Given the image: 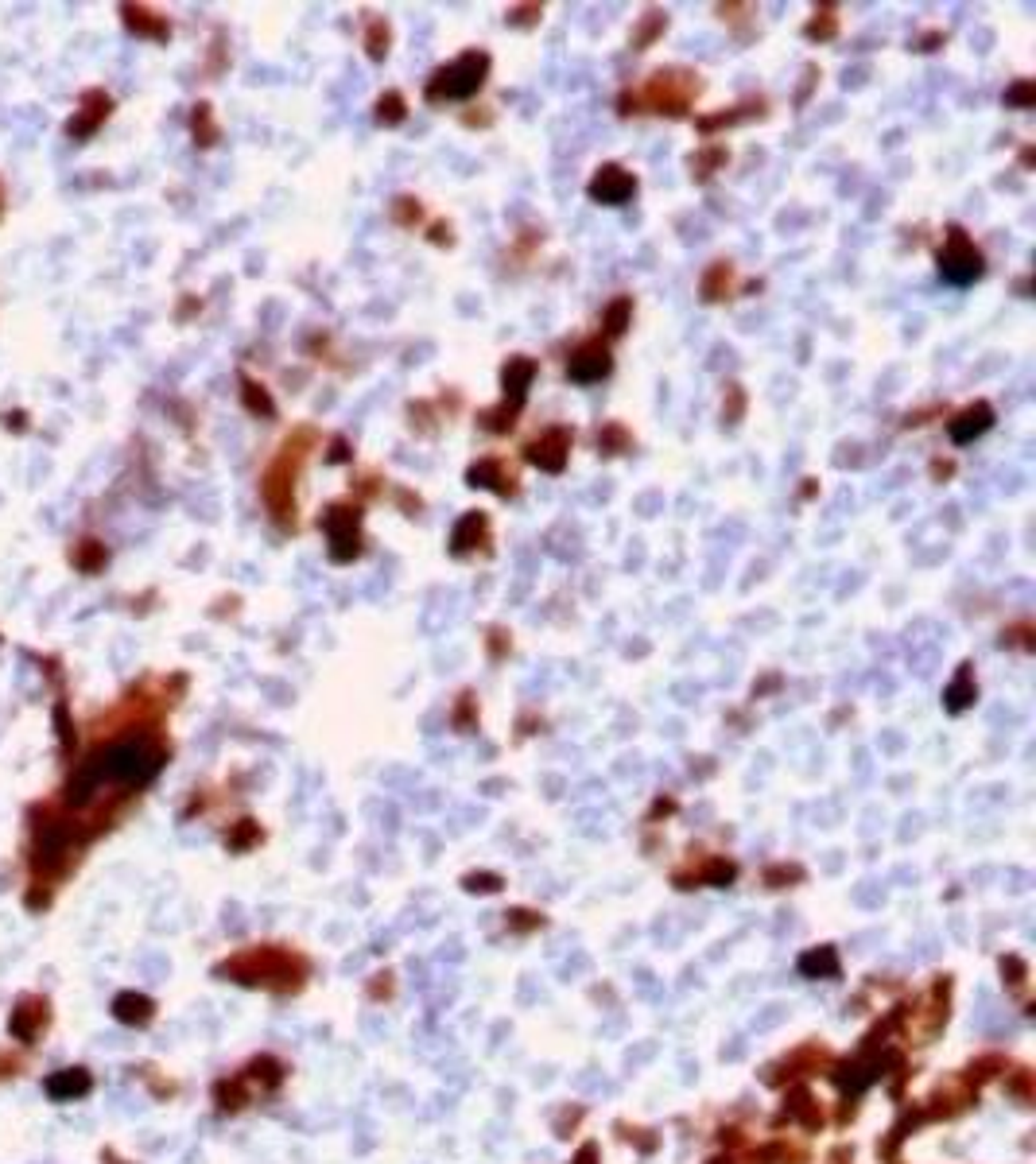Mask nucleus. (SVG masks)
<instances>
[{"instance_id": "1", "label": "nucleus", "mask_w": 1036, "mask_h": 1164, "mask_svg": "<svg viewBox=\"0 0 1036 1164\" xmlns=\"http://www.w3.org/2000/svg\"><path fill=\"white\" fill-rule=\"evenodd\" d=\"M155 769H160V757H155L144 742H125V745L106 749V753L94 761V769H89L86 776H89V781H97V776H109V781L140 784V781H148Z\"/></svg>"}, {"instance_id": "2", "label": "nucleus", "mask_w": 1036, "mask_h": 1164, "mask_svg": "<svg viewBox=\"0 0 1036 1164\" xmlns=\"http://www.w3.org/2000/svg\"><path fill=\"white\" fill-rule=\"evenodd\" d=\"M486 82V55H462L458 62H450L447 70L435 74V82L427 86V97L443 101V97H470L477 94Z\"/></svg>"}, {"instance_id": "3", "label": "nucleus", "mask_w": 1036, "mask_h": 1164, "mask_svg": "<svg viewBox=\"0 0 1036 1164\" xmlns=\"http://www.w3.org/2000/svg\"><path fill=\"white\" fill-rule=\"evenodd\" d=\"M939 276L948 283H959V288L982 276V256H978L975 245L963 237V229H951L948 249L939 253Z\"/></svg>"}, {"instance_id": "4", "label": "nucleus", "mask_w": 1036, "mask_h": 1164, "mask_svg": "<svg viewBox=\"0 0 1036 1164\" xmlns=\"http://www.w3.org/2000/svg\"><path fill=\"white\" fill-rule=\"evenodd\" d=\"M327 528H330V555L334 559H349V555H357V513H349V509H334L327 516Z\"/></svg>"}, {"instance_id": "5", "label": "nucleus", "mask_w": 1036, "mask_h": 1164, "mask_svg": "<svg viewBox=\"0 0 1036 1164\" xmlns=\"http://www.w3.org/2000/svg\"><path fill=\"white\" fill-rule=\"evenodd\" d=\"M633 190H637V183H633V175H625L621 167H602L598 179L590 183V194H594V199H598V202H610V206L625 202Z\"/></svg>"}, {"instance_id": "6", "label": "nucleus", "mask_w": 1036, "mask_h": 1164, "mask_svg": "<svg viewBox=\"0 0 1036 1164\" xmlns=\"http://www.w3.org/2000/svg\"><path fill=\"white\" fill-rule=\"evenodd\" d=\"M606 373H610V354H606V346H582L578 354L571 357V377L582 381V384L602 381Z\"/></svg>"}, {"instance_id": "7", "label": "nucleus", "mask_w": 1036, "mask_h": 1164, "mask_svg": "<svg viewBox=\"0 0 1036 1164\" xmlns=\"http://www.w3.org/2000/svg\"><path fill=\"white\" fill-rule=\"evenodd\" d=\"M990 423H994L990 404H975V408L959 411V420H951V439L955 443H970V439H978Z\"/></svg>"}, {"instance_id": "8", "label": "nucleus", "mask_w": 1036, "mask_h": 1164, "mask_svg": "<svg viewBox=\"0 0 1036 1164\" xmlns=\"http://www.w3.org/2000/svg\"><path fill=\"white\" fill-rule=\"evenodd\" d=\"M563 447H567V435L563 431H551L543 443L532 447V462L543 466V470H563Z\"/></svg>"}, {"instance_id": "9", "label": "nucleus", "mask_w": 1036, "mask_h": 1164, "mask_svg": "<svg viewBox=\"0 0 1036 1164\" xmlns=\"http://www.w3.org/2000/svg\"><path fill=\"white\" fill-rule=\"evenodd\" d=\"M528 381H532V361H509V369H504V388H513L516 404H521Z\"/></svg>"}, {"instance_id": "10", "label": "nucleus", "mask_w": 1036, "mask_h": 1164, "mask_svg": "<svg viewBox=\"0 0 1036 1164\" xmlns=\"http://www.w3.org/2000/svg\"><path fill=\"white\" fill-rule=\"evenodd\" d=\"M943 698H948V710H963V707H970V698H975V683H970V671H967V668L959 671V676H955V683L948 688V695H943Z\"/></svg>"}, {"instance_id": "11", "label": "nucleus", "mask_w": 1036, "mask_h": 1164, "mask_svg": "<svg viewBox=\"0 0 1036 1164\" xmlns=\"http://www.w3.org/2000/svg\"><path fill=\"white\" fill-rule=\"evenodd\" d=\"M800 970L804 975H835L838 970V959H835V951L831 947H823V951H811L800 959Z\"/></svg>"}, {"instance_id": "12", "label": "nucleus", "mask_w": 1036, "mask_h": 1164, "mask_svg": "<svg viewBox=\"0 0 1036 1164\" xmlns=\"http://www.w3.org/2000/svg\"><path fill=\"white\" fill-rule=\"evenodd\" d=\"M482 528H486V524H482V516L470 513V516H466V521L458 524V532H455V548H458V551H466V548H470V536H474V532L482 536Z\"/></svg>"}, {"instance_id": "13", "label": "nucleus", "mask_w": 1036, "mask_h": 1164, "mask_svg": "<svg viewBox=\"0 0 1036 1164\" xmlns=\"http://www.w3.org/2000/svg\"><path fill=\"white\" fill-rule=\"evenodd\" d=\"M116 1013H121L125 1021H144L148 1017V1002L144 998H121L116 1002Z\"/></svg>"}, {"instance_id": "14", "label": "nucleus", "mask_w": 1036, "mask_h": 1164, "mask_svg": "<svg viewBox=\"0 0 1036 1164\" xmlns=\"http://www.w3.org/2000/svg\"><path fill=\"white\" fill-rule=\"evenodd\" d=\"M51 1091H55V1095H78V1091H86V1076H74V1079H51Z\"/></svg>"}, {"instance_id": "15", "label": "nucleus", "mask_w": 1036, "mask_h": 1164, "mask_svg": "<svg viewBox=\"0 0 1036 1164\" xmlns=\"http://www.w3.org/2000/svg\"><path fill=\"white\" fill-rule=\"evenodd\" d=\"M1013 101H1021V106H1025V101H1029V86H1017L1013 89Z\"/></svg>"}]
</instances>
